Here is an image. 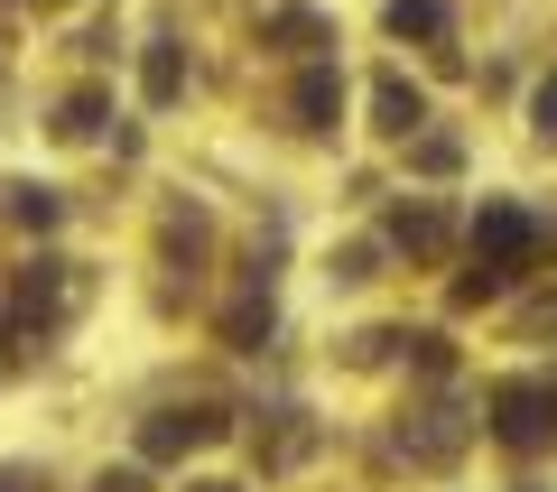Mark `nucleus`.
<instances>
[{"instance_id":"nucleus-1","label":"nucleus","mask_w":557,"mask_h":492,"mask_svg":"<svg viewBox=\"0 0 557 492\" xmlns=\"http://www.w3.org/2000/svg\"><path fill=\"white\" fill-rule=\"evenodd\" d=\"M474 251H483V270H493V279H511V270H530V251H539V223L520 214V205H483V223H474Z\"/></svg>"},{"instance_id":"nucleus-2","label":"nucleus","mask_w":557,"mask_h":492,"mask_svg":"<svg viewBox=\"0 0 557 492\" xmlns=\"http://www.w3.org/2000/svg\"><path fill=\"white\" fill-rule=\"evenodd\" d=\"M539 409H548V391L511 381V391L493 399V436H502V446H539V436H548V418H539Z\"/></svg>"},{"instance_id":"nucleus-3","label":"nucleus","mask_w":557,"mask_h":492,"mask_svg":"<svg viewBox=\"0 0 557 492\" xmlns=\"http://www.w3.org/2000/svg\"><path fill=\"white\" fill-rule=\"evenodd\" d=\"M205 436H223L214 409H196V418H149V428H139V455H186V446H205Z\"/></svg>"},{"instance_id":"nucleus-4","label":"nucleus","mask_w":557,"mask_h":492,"mask_svg":"<svg viewBox=\"0 0 557 492\" xmlns=\"http://www.w3.org/2000/svg\"><path fill=\"white\" fill-rule=\"evenodd\" d=\"M372 112H381V131H391V139H409L418 121H428V102H418V84H399V75H381V94H372Z\"/></svg>"},{"instance_id":"nucleus-5","label":"nucleus","mask_w":557,"mask_h":492,"mask_svg":"<svg viewBox=\"0 0 557 492\" xmlns=\"http://www.w3.org/2000/svg\"><path fill=\"white\" fill-rule=\"evenodd\" d=\"M260 28H270L278 47H298V57H317V47H335V28H325L317 10H270V20H260Z\"/></svg>"},{"instance_id":"nucleus-6","label":"nucleus","mask_w":557,"mask_h":492,"mask_svg":"<svg viewBox=\"0 0 557 492\" xmlns=\"http://www.w3.org/2000/svg\"><path fill=\"white\" fill-rule=\"evenodd\" d=\"M399 38H446V0H391Z\"/></svg>"},{"instance_id":"nucleus-7","label":"nucleus","mask_w":557,"mask_h":492,"mask_svg":"<svg viewBox=\"0 0 557 492\" xmlns=\"http://www.w3.org/2000/svg\"><path fill=\"white\" fill-rule=\"evenodd\" d=\"M298 121H307V131L335 121V75H325V65H317V75H298Z\"/></svg>"},{"instance_id":"nucleus-8","label":"nucleus","mask_w":557,"mask_h":492,"mask_svg":"<svg viewBox=\"0 0 557 492\" xmlns=\"http://www.w3.org/2000/svg\"><path fill=\"white\" fill-rule=\"evenodd\" d=\"M149 102H177V84H186V65H177V47H149Z\"/></svg>"},{"instance_id":"nucleus-9","label":"nucleus","mask_w":557,"mask_h":492,"mask_svg":"<svg viewBox=\"0 0 557 492\" xmlns=\"http://www.w3.org/2000/svg\"><path fill=\"white\" fill-rule=\"evenodd\" d=\"M94 121H102V102H94V94H75V102H65V121H57V131H65V139H84Z\"/></svg>"},{"instance_id":"nucleus-10","label":"nucleus","mask_w":557,"mask_h":492,"mask_svg":"<svg viewBox=\"0 0 557 492\" xmlns=\"http://www.w3.org/2000/svg\"><path fill=\"white\" fill-rule=\"evenodd\" d=\"M539 131H557V75L539 84Z\"/></svg>"},{"instance_id":"nucleus-11","label":"nucleus","mask_w":557,"mask_h":492,"mask_svg":"<svg viewBox=\"0 0 557 492\" xmlns=\"http://www.w3.org/2000/svg\"><path fill=\"white\" fill-rule=\"evenodd\" d=\"M205 492H233V483H205Z\"/></svg>"}]
</instances>
